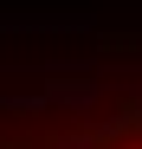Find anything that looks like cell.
<instances>
[{"label":"cell","mask_w":142,"mask_h":149,"mask_svg":"<svg viewBox=\"0 0 142 149\" xmlns=\"http://www.w3.org/2000/svg\"><path fill=\"white\" fill-rule=\"evenodd\" d=\"M84 149H142V130H129V136H110V143H84Z\"/></svg>","instance_id":"obj_1"}]
</instances>
